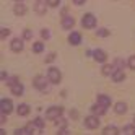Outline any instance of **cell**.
I'll use <instances>...</instances> for the list:
<instances>
[{
    "label": "cell",
    "instance_id": "1",
    "mask_svg": "<svg viewBox=\"0 0 135 135\" xmlns=\"http://www.w3.org/2000/svg\"><path fill=\"white\" fill-rule=\"evenodd\" d=\"M47 78H49L51 83L59 85L60 80H62V73H60L59 69H55V67H49V70H47Z\"/></svg>",
    "mask_w": 135,
    "mask_h": 135
},
{
    "label": "cell",
    "instance_id": "2",
    "mask_svg": "<svg viewBox=\"0 0 135 135\" xmlns=\"http://www.w3.org/2000/svg\"><path fill=\"white\" fill-rule=\"evenodd\" d=\"M62 114H64V108H60V106H52V108H49L46 111V119L55 120L57 117H60Z\"/></svg>",
    "mask_w": 135,
    "mask_h": 135
},
{
    "label": "cell",
    "instance_id": "3",
    "mask_svg": "<svg viewBox=\"0 0 135 135\" xmlns=\"http://www.w3.org/2000/svg\"><path fill=\"white\" fill-rule=\"evenodd\" d=\"M96 16L91 15V13H86L83 18H81V25L83 28H86V30H93V28H96Z\"/></svg>",
    "mask_w": 135,
    "mask_h": 135
},
{
    "label": "cell",
    "instance_id": "4",
    "mask_svg": "<svg viewBox=\"0 0 135 135\" xmlns=\"http://www.w3.org/2000/svg\"><path fill=\"white\" fill-rule=\"evenodd\" d=\"M99 115H88V117L85 119V125H86V129H91V130H94V129H98L99 127Z\"/></svg>",
    "mask_w": 135,
    "mask_h": 135
},
{
    "label": "cell",
    "instance_id": "5",
    "mask_svg": "<svg viewBox=\"0 0 135 135\" xmlns=\"http://www.w3.org/2000/svg\"><path fill=\"white\" fill-rule=\"evenodd\" d=\"M47 83H51L49 78H44V76H36L34 78V86L39 91H47Z\"/></svg>",
    "mask_w": 135,
    "mask_h": 135
},
{
    "label": "cell",
    "instance_id": "6",
    "mask_svg": "<svg viewBox=\"0 0 135 135\" xmlns=\"http://www.w3.org/2000/svg\"><path fill=\"white\" fill-rule=\"evenodd\" d=\"M0 109H2L3 114H10L13 111V103H12V99H2V101H0Z\"/></svg>",
    "mask_w": 135,
    "mask_h": 135
},
{
    "label": "cell",
    "instance_id": "7",
    "mask_svg": "<svg viewBox=\"0 0 135 135\" xmlns=\"http://www.w3.org/2000/svg\"><path fill=\"white\" fill-rule=\"evenodd\" d=\"M47 2H42V0H37L36 2V5H34V12L37 13V15H46V12H47Z\"/></svg>",
    "mask_w": 135,
    "mask_h": 135
},
{
    "label": "cell",
    "instance_id": "8",
    "mask_svg": "<svg viewBox=\"0 0 135 135\" xmlns=\"http://www.w3.org/2000/svg\"><path fill=\"white\" fill-rule=\"evenodd\" d=\"M23 47H25L23 39H18V37H15V39L10 42V49H12L13 52H21V51H23Z\"/></svg>",
    "mask_w": 135,
    "mask_h": 135
},
{
    "label": "cell",
    "instance_id": "9",
    "mask_svg": "<svg viewBox=\"0 0 135 135\" xmlns=\"http://www.w3.org/2000/svg\"><path fill=\"white\" fill-rule=\"evenodd\" d=\"M93 57H94V60H96V62H101V64H103L106 59H108V54H106L103 49H94Z\"/></svg>",
    "mask_w": 135,
    "mask_h": 135
},
{
    "label": "cell",
    "instance_id": "10",
    "mask_svg": "<svg viewBox=\"0 0 135 135\" xmlns=\"http://www.w3.org/2000/svg\"><path fill=\"white\" fill-rule=\"evenodd\" d=\"M73 25H75L73 16L65 15V16L62 18V28H64V30H70V28H73Z\"/></svg>",
    "mask_w": 135,
    "mask_h": 135
},
{
    "label": "cell",
    "instance_id": "11",
    "mask_svg": "<svg viewBox=\"0 0 135 135\" xmlns=\"http://www.w3.org/2000/svg\"><path fill=\"white\" fill-rule=\"evenodd\" d=\"M106 111H108V108H104V106L99 104V103H96L94 106H91V112L96 114V115H103V114H106Z\"/></svg>",
    "mask_w": 135,
    "mask_h": 135
},
{
    "label": "cell",
    "instance_id": "12",
    "mask_svg": "<svg viewBox=\"0 0 135 135\" xmlns=\"http://www.w3.org/2000/svg\"><path fill=\"white\" fill-rule=\"evenodd\" d=\"M10 90H12V93H13L15 96H21V94H23V85H21L20 81H16V83L10 85Z\"/></svg>",
    "mask_w": 135,
    "mask_h": 135
},
{
    "label": "cell",
    "instance_id": "13",
    "mask_svg": "<svg viewBox=\"0 0 135 135\" xmlns=\"http://www.w3.org/2000/svg\"><path fill=\"white\" fill-rule=\"evenodd\" d=\"M111 76H112V81H115V83H119V81H124V80H125V73H124L122 70H117V69L114 70V73H112Z\"/></svg>",
    "mask_w": 135,
    "mask_h": 135
},
{
    "label": "cell",
    "instance_id": "14",
    "mask_svg": "<svg viewBox=\"0 0 135 135\" xmlns=\"http://www.w3.org/2000/svg\"><path fill=\"white\" fill-rule=\"evenodd\" d=\"M69 42H70L72 46H78V44L81 42V34H80V33H72V34L69 36Z\"/></svg>",
    "mask_w": 135,
    "mask_h": 135
},
{
    "label": "cell",
    "instance_id": "15",
    "mask_svg": "<svg viewBox=\"0 0 135 135\" xmlns=\"http://www.w3.org/2000/svg\"><path fill=\"white\" fill-rule=\"evenodd\" d=\"M30 111H31V108L28 106L26 103H23V104H20L16 108V112H18V115H28L30 114Z\"/></svg>",
    "mask_w": 135,
    "mask_h": 135
},
{
    "label": "cell",
    "instance_id": "16",
    "mask_svg": "<svg viewBox=\"0 0 135 135\" xmlns=\"http://www.w3.org/2000/svg\"><path fill=\"white\" fill-rule=\"evenodd\" d=\"M13 12H15L16 16H23V15L26 13V7H25L21 2H16V5H15V8H13Z\"/></svg>",
    "mask_w": 135,
    "mask_h": 135
},
{
    "label": "cell",
    "instance_id": "17",
    "mask_svg": "<svg viewBox=\"0 0 135 135\" xmlns=\"http://www.w3.org/2000/svg\"><path fill=\"white\" fill-rule=\"evenodd\" d=\"M114 111H115V114H119V115H122V114H125V112H127V104H125V103H117V104H115L114 106Z\"/></svg>",
    "mask_w": 135,
    "mask_h": 135
},
{
    "label": "cell",
    "instance_id": "18",
    "mask_svg": "<svg viewBox=\"0 0 135 135\" xmlns=\"http://www.w3.org/2000/svg\"><path fill=\"white\" fill-rule=\"evenodd\" d=\"M98 103L103 104L104 108H109V106H111V98L108 94H98Z\"/></svg>",
    "mask_w": 135,
    "mask_h": 135
},
{
    "label": "cell",
    "instance_id": "19",
    "mask_svg": "<svg viewBox=\"0 0 135 135\" xmlns=\"http://www.w3.org/2000/svg\"><path fill=\"white\" fill-rule=\"evenodd\" d=\"M103 133L104 135H117V133H120V130L115 127V125H108V127H104Z\"/></svg>",
    "mask_w": 135,
    "mask_h": 135
},
{
    "label": "cell",
    "instance_id": "20",
    "mask_svg": "<svg viewBox=\"0 0 135 135\" xmlns=\"http://www.w3.org/2000/svg\"><path fill=\"white\" fill-rule=\"evenodd\" d=\"M33 125H34V124H33ZM33 125H26L25 129H16L15 133H16V135H30V133H33Z\"/></svg>",
    "mask_w": 135,
    "mask_h": 135
},
{
    "label": "cell",
    "instance_id": "21",
    "mask_svg": "<svg viewBox=\"0 0 135 135\" xmlns=\"http://www.w3.org/2000/svg\"><path fill=\"white\" fill-rule=\"evenodd\" d=\"M33 51H34L36 54H41V52L44 51V42H42V41L34 42V44H33Z\"/></svg>",
    "mask_w": 135,
    "mask_h": 135
},
{
    "label": "cell",
    "instance_id": "22",
    "mask_svg": "<svg viewBox=\"0 0 135 135\" xmlns=\"http://www.w3.org/2000/svg\"><path fill=\"white\" fill-rule=\"evenodd\" d=\"M114 70H115V67H114V65H103V69H101L103 75H112Z\"/></svg>",
    "mask_w": 135,
    "mask_h": 135
},
{
    "label": "cell",
    "instance_id": "23",
    "mask_svg": "<svg viewBox=\"0 0 135 135\" xmlns=\"http://www.w3.org/2000/svg\"><path fill=\"white\" fill-rule=\"evenodd\" d=\"M54 122H55V125H57L59 129H65V127H67V119H62V115H60V117H57Z\"/></svg>",
    "mask_w": 135,
    "mask_h": 135
},
{
    "label": "cell",
    "instance_id": "24",
    "mask_svg": "<svg viewBox=\"0 0 135 135\" xmlns=\"http://www.w3.org/2000/svg\"><path fill=\"white\" fill-rule=\"evenodd\" d=\"M122 133H127V135H135V125H125L122 129Z\"/></svg>",
    "mask_w": 135,
    "mask_h": 135
},
{
    "label": "cell",
    "instance_id": "25",
    "mask_svg": "<svg viewBox=\"0 0 135 135\" xmlns=\"http://www.w3.org/2000/svg\"><path fill=\"white\" fill-rule=\"evenodd\" d=\"M33 124H34V125H36V127H37V129H39V130H42V129H44V120H42L41 117H36Z\"/></svg>",
    "mask_w": 135,
    "mask_h": 135
},
{
    "label": "cell",
    "instance_id": "26",
    "mask_svg": "<svg viewBox=\"0 0 135 135\" xmlns=\"http://www.w3.org/2000/svg\"><path fill=\"white\" fill-rule=\"evenodd\" d=\"M114 67H115L117 70H124L125 64H124V60H122V59H115V62H114Z\"/></svg>",
    "mask_w": 135,
    "mask_h": 135
},
{
    "label": "cell",
    "instance_id": "27",
    "mask_svg": "<svg viewBox=\"0 0 135 135\" xmlns=\"http://www.w3.org/2000/svg\"><path fill=\"white\" fill-rule=\"evenodd\" d=\"M127 67L130 70H135V55H130L129 60H127Z\"/></svg>",
    "mask_w": 135,
    "mask_h": 135
},
{
    "label": "cell",
    "instance_id": "28",
    "mask_svg": "<svg viewBox=\"0 0 135 135\" xmlns=\"http://www.w3.org/2000/svg\"><path fill=\"white\" fill-rule=\"evenodd\" d=\"M98 36L99 37H106V36H109V31L106 30V28H99V30H98Z\"/></svg>",
    "mask_w": 135,
    "mask_h": 135
},
{
    "label": "cell",
    "instance_id": "29",
    "mask_svg": "<svg viewBox=\"0 0 135 135\" xmlns=\"http://www.w3.org/2000/svg\"><path fill=\"white\" fill-rule=\"evenodd\" d=\"M49 36H51L49 30H46V28H44V30H41V37H42L44 41H46V39H49Z\"/></svg>",
    "mask_w": 135,
    "mask_h": 135
},
{
    "label": "cell",
    "instance_id": "30",
    "mask_svg": "<svg viewBox=\"0 0 135 135\" xmlns=\"http://www.w3.org/2000/svg\"><path fill=\"white\" fill-rule=\"evenodd\" d=\"M46 2H47V5H49V7L55 8V7H59V3H60V0H46Z\"/></svg>",
    "mask_w": 135,
    "mask_h": 135
},
{
    "label": "cell",
    "instance_id": "31",
    "mask_svg": "<svg viewBox=\"0 0 135 135\" xmlns=\"http://www.w3.org/2000/svg\"><path fill=\"white\" fill-rule=\"evenodd\" d=\"M8 34H10V30H8V28H2V31H0V37L3 39V37H7Z\"/></svg>",
    "mask_w": 135,
    "mask_h": 135
},
{
    "label": "cell",
    "instance_id": "32",
    "mask_svg": "<svg viewBox=\"0 0 135 135\" xmlns=\"http://www.w3.org/2000/svg\"><path fill=\"white\" fill-rule=\"evenodd\" d=\"M23 37H25V39H31V37H33V31L31 30H25Z\"/></svg>",
    "mask_w": 135,
    "mask_h": 135
},
{
    "label": "cell",
    "instance_id": "33",
    "mask_svg": "<svg viewBox=\"0 0 135 135\" xmlns=\"http://www.w3.org/2000/svg\"><path fill=\"white\" fill-rule=\"evenodd\" d=\"M7 81H8V85H13V83H16V81H18V78H16V76H12V78H8Z\"/></svg>",
    "mask_w": 135,
    "mask_h": 135
},
{
    "label": "cell",
    "instance_id": "34",
    "mask_svg": "<svg viewBox=\"0 0 135 135\" xmlns=\"http://www.w3.org/2000/svg\"><path fill=\"white\" fill-rule=\"evenodd\" d=\"M54 59H55V54H51V55H47V57H46V62H52Z\"/></svg>",
    "mask_w": 135,
    "mask_h": 135
},
{
    "label": "cell",
    "instance_id": "35",
    "mask_svg": "<svg viewBox=\"0 0 135 135\" xmlns=\"http://www.w3.org/2000/svg\"><path fill=\"white\" fill-rule=\"evenodd\" d=\"M73 3H75V5H85L86 0H73Z\"/></svg>",
    "mask_w": 135,
    "mask_h": 135
},
{
    "label": "cell",
    "instance_id": "36",
    "mask_svg": "<svg viewBox=\"0 0 135 135\" xmlns=\"http://www.w3.org/2000/svg\"><path fill=\"white\" fill-rule=\"evenodd\" d=\"M0 76H2V80H7V73L5 72H2V75H0Z\"/></svg>",
    "mask_w": 135,
    "mask_h": 135
},
{
    "label": "cell",
    "instance_id": "37",
    "mask_svg": "<svg viewBox=\"0 0 135 135\" xmlns=\"http://www.w3.org/2000/svg\"><path fill=\"white\" fill-rule=\"evenodd\" d=\"M15 2H21V0H15Z\"/></svg>",
    "mask_w": 135,
    "mask_h": 135
},
{
    "label": "cell",
    "instance_id": "38",
    "mask_svg": "<svg viewBox=\"0 0 135 135\" xmlns=\"http://www.w3.org/2000/svg\"><path fill=\"white\" fill-rule=\"evenodd\" d=\"M133 122H135V117H133Z\"/></svg>",
    "mask_w": 135,
    "mask_h": 135
}]
</instances>
